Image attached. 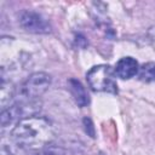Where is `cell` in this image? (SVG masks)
Here are the masks:
<instances>
[{
  "instance_id": "obj_5",
  "label": "cell",
  "mask_w": 155,
  "mask_h": 155,
  "mask_svg": "<svg viewBox=\"0 0 155 155\" xmlns=\"http://www.w3.org/2000/svg\"><path fill=\"white\" fill-rule=\"evenodd\" d=\"M19 22H21V25L27 31H30V33L46 34V33H50L51 30L48 22L42 16L33 11H24L21 15Z\"/></svg>"
},
{
  "instance_id": "obj_9",
  "label": "cell",
  "mask_w": 155,
  "mask_h": 155,
  "mask_svg": "<svg viewBox=\"0 0 155 155\" xmlns=\"http://www.w3.org/2000/svg\"><path fill=\"white\" fill-rule=\"evenodd\" d=\"M64 150L61 147H56V145H46L41 149L34 150L31 155H64Z\"/></svg>"
},
{
  "instance_id": "obj_2",
  "label": "cell",
  "mask_w": 155,
  "mask_h": 155,
  "mask_svg": "<svg viewBox=\"0 0 155 155\" xmlns=\"http://www.w3.org/2000/svg\"><path fill=\"white\" fill-rule=\"evenodd\" d=\"M114 71L107 64H99L92 67L87 74L86 79L88 86L97 92H108V93H117V85L114 80Z\"/></svg>"
},
{
  "instance_id": "obj_8",
  "label": "cell",
  "mask_w": 155,
  "mask_h": 155,
  "mask_svg": "<svg viewBox=\"0 0 155 155\" xmlns=\"http://www.w3.org/2000/svg\"><path fill=\"white\" fill-rule=\"evenodd\" d=\"M138 76L142 81L145 82L155 81V63L149 62L143 64L138 70Z\"/></svg>"
},
{
  "instance_id": "obj_6",
  "label": "cell",
  "mask_w": 155,
  "mask_h": 155,
  "mask_svg": "<svg viewBox=\"0 0 155 155\" xmlns=\"http://www.w3.org/2000/svg\"><path fill=\"white\" fill-rule=\"evenodd\" d=\"M138 70H139L138 62L134 58H132V57H124V58H121L116 63L114 73L120 79L126 80V79L133 78L138 73Z\"/></svg>"
},
{
  "instance_id": "obj_7",
  "label": "cell",
  "mask_w": 155,
  "mask_h": 155,
  "mask_svg": "<svg viewBox=\"0 0 155 155\" xmlns=\"http://www.w3.org/2000/svg\"><path fill=\"white\" fill-rule=\"evenodd\" d=\"M68 84H69V90L71 92V96L74 97L76 104L79 107H85L88 104L90 99H88V96L85 91V87L81 85V82L76 79H69L68 80Z\"/></svg>"
},
{
  "instance_id": "obj_4",
  "label": "cell",
  "mask_w": 155,
  "mask_h": 155,
  "mask_svg": "<svg viewBox=\"0 0 155 155\" xmlns=\"http://www.w3.org/2000/svg\"><path fill=\"white\" fill-rule=\"evenodd\" d=\"M41 104L39 101H19L1 111V125L5 127L13 121H21L25 117L34 116L40 111Z\"/></svg>"
},
{
  "instance_id": "obj_3",
  "label": "cell",
  "mask_w": 155,
  "mask_h": 155,
  "mask_svg": "<svg viewBox=\"0 0 155 155\" xmlns=\"http://www.w3.org/2000/svg\"><path fill=\"white\" fill-rule=\"evenodd\" d=\"M51 85V76L44 71L29 75L18 88L19 101H38Z\"/></svg>"
},
{
  "instance_id": "obj_1",
  "label": "cell",
  "mask_w": 155,
  "mask_h": 155,
  "mask_svg": "<svg viewBox=\"0 0 155 155\" xmlns=\"http://www.w3.org/2000/svg\"><path fill=\"white\" fill-rule=\"evenodd\" d=\"M11 140L22 150H38L48 144L54 138L52 122L44 116H29L16 124L11 131Z\"/></svg>"
}]
</instances>
